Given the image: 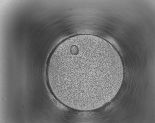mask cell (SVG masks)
<instances>
[{
  "label": "cell",
  "mask_w": 155,
  "mask_h": 123,
  "mask_svg": "<svg viewBox=\"0 0 155 123\" xmlns=\"http://www.w3.org/2000/svg\"><path fill=\"white\" fill-rule=\"evenodd\" d=\"M47 78L55 98L81 111L99 108L120 89L123 69L120 57L109 43L99 37L81 34L60 43L48 62Z\"/></svg>",
  "instance_id": "obj_1"
}]
</instances>
